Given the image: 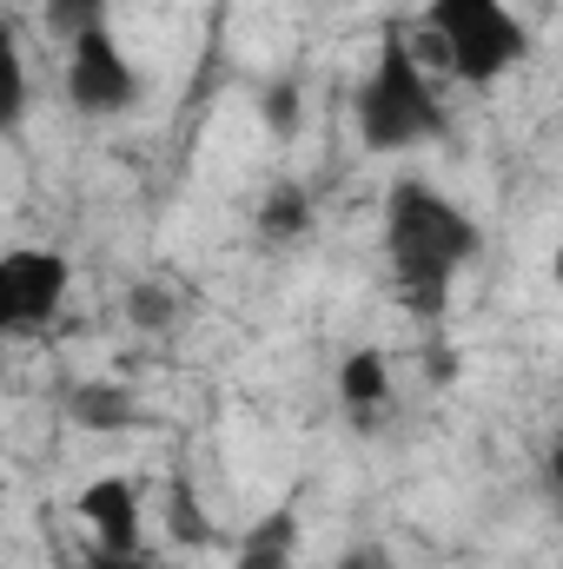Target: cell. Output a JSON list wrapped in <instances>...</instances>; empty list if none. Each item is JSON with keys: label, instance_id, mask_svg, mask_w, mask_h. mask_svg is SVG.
Segmentation results:
<instances>
[{"label": "cell", "instance_id": "obj_1", "mask_svg": "<svg viewBox=\"0 0 563 569\" xmlns=\"http://www.w3.org/2000/svg\"><path fill=\"white\" fill-rule=\"evenodd\" d=\"M477 219L431 192L424 179H398L385 192V259H392V291L412 318H444L451 279L477 259Z\"/></svg>", "mask_w": 563, "mask_h": 569}, {"label": "cell", "instance_id": "obj_2", "mask_svg": "<svg viewBox=\"0 0 563 569\" xmlns=\"http://www.w3.org/2000/svg\"><path fill=\"white\" fill-rule=\"evenodd\" d=\"M358 140L372 152H412V146L444 140V107L431 93V73L405 47V27H385L378 60L358 87Z\"/></svg>", "mask_w": 563, "mask_h": 569}, {"label": "cell", "instance_id": "obj_3", "mask_svg": "<svg viewBox=\"0 0 563 569\" xmlns=\"http://www.w3.org/2000/svg\"><path fill=\"white\" fill-rule=\"evenodd\" d=\"M424 27L444 53V67L464 80V87H491L497 73H511L531 40L517 27V13L504 0H431L424 7Z\"/></svg>", "mask_w": 563, "mask_h": 569}, {"label": "cell", "instance_id": "obj_4", "mask_svg": "<svg viewBox=\"0 0 563 569\" xmlns=\"http://www.w3.org/2000/svg\"><path fill=\"white\" fill-rule=\"evenodd\" d=\"M67 100L80 113H127L140 100V67L127 60V47L113 40V27H87L80 40H67Z\"/></svg>", "mask_w": 563, "mask_h": 569}, {"label": "cell", "instance_id": "obj_5", "mask_svg": "<svg viewBox=\"0 0 563 569\" xmlns=\"http://www.w3.org/2000/svg\"><path fill=\"white\" fill-rule=\"evenodd\" d=\"M73 284V266L47 246L0 252V331H40Z\"/></svg>", "mask_w": 563, "mask_h": 569}, {"label": "cell", "instance_id": "obj_6", "mask_svg": "<svg viewBox=\"0 0 563 569\" xmlns=\"http://www.w3.org/2000/svg\"><path fill=\"white\" fill-rule=\"evenodd\" d=\"M73 510H80V523L100 537V550H113V557H134V550H140V490H134L127 477H93V483L73 497Z\"/></svg>", "mask_w": 563, "mask_h": 569}, {"label": "cell", "instance_id": "obj_7", "mask_svg": "<svg viewBox=\"0 0 563 569\" xmlns=\"http://www.w3.org/2000/svg\"><path fill=\"white\" fill-rule=\"evenodd\" d=\"M298 537H305L298 503H273L259 523H246V537L233 550V569H292L298 563Z\"/></svg>", "mask_w": 563, "mask_h": 569}, {"label": "cell", "instance_id": "obj_8", "mask_svg": "<svg viewBox=\"0 0 563 569\" xmlns=\"http://www.w3.org/2000/svg\"><path fill=\"white\" fill-rule=\"evenodd\" d=\"M67 418H73L80 430H134L146 411H140V398H134L127 385H113V378H87V385L67 391Z\"/></svg>", "mask_w": 563, "mask_h": 569}, {"label": "cell", "instance_id": "obj_9", "mask_svg": "<svg viewBox=\"0 0 563 569\" xmlns=\"http://www.w3.org/2000/svg\"><path fill=\"white\" fill-rule=\"evenodd\" d=\"M338 405H345L358 425L392 405V365H385V351H352V358L338 365Z\"/></svg>", "mask_w": 563, "mask_h": 569}, {"label": "cell", "instance_id": "obj_10", "mask_svg": "<svg viewBox=\"0 0 563 569\" xmlns=\"http://www.w3.org/2000/svg\"><path fill=\"white\" fill-rule=\"evenodd\" d=\"M259 232L266 246H298L312 232V192L298 179H273V192L259 199Z\"/></svg>", "mask_w": 563, "mask_h": 569}, {"label": "cell", "instance_id": "obj_11", "mask_svg": "<svg viewBox=\"0 0 563 569\" xmlns=\"http://www.w3.org/2000/svg\"><path fill=\"white\" fill-rule=\"evenodd\" d=\"M27 120V60L13 40V20L0 13V133H13Z\"/></svg>", "mask_w": 563, "mask_h": 569}, {"label": "cell", "instance_id": "obj_12", "mask_svg": "<svg viewBox=\"0 0 563 569\" xmlns=\"http://www.w3.org/2000/svg\"><path fill=\"white\" fill-rule=\"evenodd\" d=\"M166 530H172V543H213V523H206L199 497L186 490V477H172V490H166Z\"/></svg>", "mask_w": 563, "mask_h": 569}, {"label": "cell", "instance_id": "obj_13", "mask_svg": "<svg viewBox=\"0 0 563 569\" xmlns=\"http://www.w3.org/2000/svg\"><path fill=\"white\" fill-rule=\"evenodd\" d=\"M40 20H47V33L80 40L87 27H107V0H40Z\"/></svg>", "mask_w": 563, "mask_h": 569}, {"label": "cell", "instance_id": "obj_14", "mask_svg": "<svg viewBox=\"0 0 563 569\" xmlns=\"http://www.w3.org/2000/svg\"><path fill=\"white\" fill-rule=\"evenodd\" d=\"M259 107H266V127H273L279 140H292V133H298V113H305V87H298V73H279V80L266 87Z\"/></svg>", "mask_w": 563, "mask_h": 569}, {"label": "cell", "instance_id": "obj_15", "mask_svg": "<svg viewBox=\"0 0 563 569\" xmlns=\"http://www.w3.org/2000/svg\"><path fill=\"white\" fill-rule=\"evenodd\" d=\"M127 318H134V325H140V331H166V325H172V291H166V284H134V291H127Z\"/></svg>", "mask_w": 563, "mask_h": 569}, {"label": "cell", "instance_id": "obj_16", "mask_svg": "<svg viewBox=\"0 0 563 569\" xmlns=\"http://www.w3.org/2000/svg\"><path fill=\"white\" fill-rule=\"evenodd\" d=\"M80 569H152V563H146L140 550H134V557H113V550H93V557H87Z\"/></svg>", "mask_w": 563, "mask_h": 569}, {"label": "cell", "instance_id": "obj_17", "mask_svg": "<svg viewBox=\"0 0 563 569\" xmlns=\"http://www.w3.org/2000/svg\"><path fill=\"white\" fill-rule=\"evenodd\" d=\"M451 378H457V351L431 345V385H451Z\"/></svg>", "mask_w": 563, "mask_h": 569}, {"label": "cell", "instance_id": "obj_18", "mask_svg": "<svg viewBox=\"0 0 563 569\" xmlns=\"http://www.w3.org/2000/svg\"><path fill=\"white\" fill-rule=\"evenodd\" d=\"M338 569H385V550H378V543H365L358 557H345Z\"/></svg>", "mask_w": 563, "mask_h": 569}, {"label": "cell", "instance_id": "obj_19", "mask_svg": "<svg viewBox=\"0 0 563 569\" xmlns=\"http://www.w3.org/2000/svg\"><path fill=\"white\" fill-rule=\"evenodd\" d=\"M53 569H80V563H67V557H60V563H53Z\"/></svg>", "mask_w": 563, "mask_h": 569}]
</instances>
